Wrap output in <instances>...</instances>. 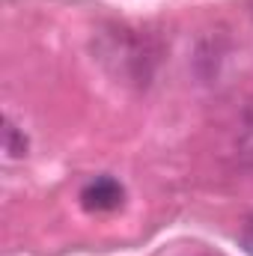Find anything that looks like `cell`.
Returning a JSON list of instances; mask_svg holds the SVG:
<instances>
[{
	"label": "cell",
	"instance_id": "cell-1",
	"mask_svg": "<svg viewBox=\"0 0 253 256\" xmlns=\"http://www.w3.org/2000/svg\"><path fill=\"white\" fill-rule=\"evenodd\" d=\"M126 202V188L122 182H116L114 176H96L80 188V206L86 212H116Z\"/></svg>",
	"mask_w": 253,
	"mask_h": 256
},
{
	"label": "cell",
	"instance_id": "cell-2",
	"mask_svg": "<svg viewBox=\"0 0 253 256\" xmlns=\"http://www.w3.org/2000/svg\"><path fill=\"white\" fill-rule=\"evenodd\" d=\"M27 149H30L27 134H24L21 128L6 116V120H3V152H6V158H12V161L27 158Z\"/></svg>",
	"mask_w": 253,
	"mask_h": 256
},
{
	"label": "cell",
	"instance_id": "cell-3",
	"mask_svg": "<svg viewBox=\"0 0 253 256\" xmlns=\"http://www.w3.org/2000/svg\"><path fill=\"white\" fill-rule=\"evenodd\" d=\"M242 248L253 256V224H248V226L242 230Z\"/></svg>",
	"mask_w": 253,
	"mask_h": 256
}]
</instances>
